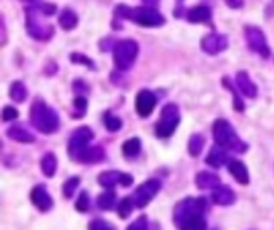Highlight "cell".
Returning <instances> with one entry per match:
<instances>
[{
    "instance_id": "44dd1931",
    "label": "cell",
    "mask_w": 274,
    "mask_h": 230,
    "mask_svg": "<svg viewBox=\"0 0 274 230\" xmlns=\"http://www.w3.org/2000/svg\"><path fill=\"white\" fill-rule=\"evenodd\" d=\"M58 22L64 31H73V29H76V26L79 24V16H77V13L74 10L63 8L61 13H59V16H58Z\"/></svg>"
},
{
    "instance_id": "d6986e66",
    "label": "cell",
    "mask_w": 274,
    "mask_h": 230,
    "mask_svg": "<svg viewBox=\"0 0 274 230\" xmlns=\"http://www.w3.org/2000/svg\"><path fill=\"white\" fill-rule=\"evenodd\" d=\"M186 18L189 22H212V10L206 5H197L186 11Z\"/></svg>"
},
{
    "instance_id": "83f0119b",
    "label": "cell",
    "mask_w": 274,
    "mask_h": 230,
    "mask_svg": "<svg viewBox=\"0 0 274 230\" xmlns=\"http://www.w3.org/2000/svg\"><path fill=\"white\" fill-rule=\"evenodd\" d=\"M10 98L13 99L15 103H22V101H25L28 98V90L25 87V83H22V82L11 83V87H10Z\"/></svg>"
},
{
    "instance_id": "60d3db41",
    "label": "cell",
    "mask_w": 274,
    "mask_h": 230,
    "mask_svg": "<svg viewBox=\"0 0 274 230\" xmlns=\"http://www.w3.org/2000/svg\"><path fill=\"white\" fill-rule=\"evenodd\" d=\"M2 45H5L7 43V31H5V19L2 18Z\"/></svg>"
},
{
    "instance_id": "4fadbf2b",
    "label": "cell",
    "mask_w": 274,
    "mask_h": 230,
    "mask_svg": "<svg viewBox=\"0 0 274 230\" xmlns=\"http://www.w3.org/2000/svg\"><path fill=\"white\" fill-rule=\"evenodd\" d=\"M157 104V98L154 96L152 91L149 90H141L136 94V99H135V109L140 117H149L152 114V111L156 109Z\"/></svg>"
},
{
    "instance_id": "7c38bea8",
    "label": "cell",
    "mask_w": 274,
    "mask_h": 230,
    "mask_svg": "<svg viewBox=\"0 0 274 230\" xmlns=\"http://www.w3.org/2000/svg\"><path fill=\"white\" fill-rule=\"evenodd\" d=\"M98 183H100V186H103L106 189H112L119 184L124 187H128L133 184V177H132V174L121 173V171H104L98 176Z\"/></svg>"
},
{
    "instance_id": "f1b7e54d",
    "label": "cell",
    "mask_w": 274,
    "mask_h": 230,
    "mask_svg": "<svg viewBox=\"0 0 274 230\" xmlns=\"http://www.w3.org/2000/svg\"><path fill=\"white\" fill-rule=\"evenodd\" d=\"M103 120H104V126L108 128V131H111V133H116V131H119L122 128V120L119 118L117 115L111 114L109 111L104 112Z\"/></svg>"
},
{
    "instance_id": "3957f363",
    "label": "cell",
    "mask_w": 274,
    "mask_h": 230,
    "mask_svg": "<svg viewBox=\"0 0 274 230\" xmlns=\"http://www.w3.org/2000/svg\"><path fill=\"white\" fill-rule=\"evenodd\" d=\"M45 18H49V16L45 15L42 5L31 7V8L26 10V29H28V34L32 39L40 40V42H47L55 35L53 24L47 22Z\"/></svg>"
},
{
    "instance_id": "9a60e30c",
    "label": "cell",
    "mask_w": 274,
    "mask_h": 230,
    "mask_svg": "<svg viewBox=\"0 0 274 230\" xmlns=\"http://www.w3.org/2000/svg\"><path fill=\"white\" fill-rule=\"evenodd\" d=\"M236 87L237 90H239V93L242 96H245V98H250L254 99L257 96V85L250 80L248 74L245 70H239L236 75Z\"/></svg>"
},
{
    "instance_id": "7a4b0ae2",
    "label": "cell",
    "mask_w": 274,
    "mask_h": 230,
    "mask_svg": "<svg viewBox=\"0 0 274 230\" xmlns=\"http://www.w3.org/2000/svg\"><path fill=\"white\" fill-rule=\"evenodd\" d=\"M31 123L43 135H52L59 128V115L43 99H35L31 106Z\"/></svg>"
},
{
    "instance_id": "603a6c76",
    "label": "cell",
    "mask_w": 274,
    "mask_h": 230,
    "mask_svg": "<svg viewBox=\"0 0 274 230\" xmlns=\"http://www.w3.org/2000/svg\"><path fill=\"white\" fill-rule=\"evenodd\" d=\"M104 160V149H101L100 146H93V147H87L83 150V154L79 157L80 163H98Z\"/></svg>"
},
{
    "instance_id": "4dcf8cb0",
    "label": "cell",
    "mask_w": 274,
    "mask_h": 230,
    "mask_svg": "<svg viewBox=\"0 0 274 230\" xmlns=\"http://www.w3.org/2000/svg\"><path fill=\"white\" fill-rule=\"evenodd\" d=\"M133 208H135L133 198L132 197H125L121 203L117 205V213H119V216L122 217V219H125V217H128L130 214H132Z\"/></svg>"
},
{
    "instance_id": "6da1fadb",
    "label": "cell",
    "mask_w": 274,
    "mask_h": 230,
    "mask_svg": "<svg viewBox=\"0 0 274 230\" xmlns=\"http://www.w3.org/2000/svg\"><path fill=\"white\" fill-rule=\"evenodd\" d=\"M116 18L130 19L143 28H161L165 24V18L154 7H125L119 5L114 10Z\"/></svg>"
},
{
    "instance_id": "52a82bcc",
    "label": "cell",
    "mask_w": 274,
    "mask_h": 230,
    "mask_svg": "<svg viewBox=\"0 0 274 230\" xmlns=\"http://www.w3.org/2000/svg\"><path fill=\"white\" fill-rule=\"evenodd\" d=\"M207 211V200L206 198H185L180 203H176L173 210V222L176 227H180L183 221L196 214H204Z\"/></svg>"
},
{
    "instance_id": "8992f818",
    "label": "cell",
    "mask_w": 274,
    "mask_h": 230,
    "mask_svg": "<svg viewBox=\"0 0 274 230\" xmlns=\"http://www.w3.org/2000/svg\"><path fill=\"white\" fill-rule=\"evenodd\" d=\"M178 123H180V109L173 103L165 104L161 112L159 122L154 126V131L159 138H169L175 133Z\"/></svg>"
},
{
    "instance_id": "836d02e7",
    "label": "cell",
    "mask_w": 274,
    "mask_h": 230,
    "mask_svg": "<svg viewBox=\"0 0 274 230\" xmlns=\"http://www.w3.org/2000/svg\"><path fill=\"white\" fill-rule=\"evenodd\" d=\"M74 107H76V112H74V118H82L85 115V111H87V99L83 98V96H77L74 99Z\"/></svg>"
},
{
    "instance_id": "ab89813d",
    "label": "cell",
    "mask_w": 274,
    "mask_h": 230,
    "mask_svg": "<svg viewBox=\"0 0 274 230\" xmlns=\"http://www.w3.org/2000/svg\"><path fill=\"white\" fill-rule=\"evenodd\" d=\"M224 4L230 8H241L244 5V0H224Z\"/></svg>"
},
{
    "instance_id": "d6a6232c",
    "label": "cell",
    "mask_w": 274,
    "mask_h": 230,
    "mask_svg": "<svg viewBox=\"0 0 274 230\" xmlns=\"http://www.w3.org/2000/svg\"><path fill=\"white\" fill-rule=\"evenodd\" d=\"M69 58H71V61L76 63V64H82V66L92 69V70L97 69V66H95V63H93V59L87 58L85 55H82V53H73Z\"/></svg>"
},
{
    "instance_id": "9c48e42d",
    "label": "cell",
    "mask_w": 274,
    "mask_h": 230,
    "mask_svg": "<svg viewBox=\"0 0 274 230\" xmlns=\"http://www.w3.org/2000/svg\"><path fill=\"white\" fill-rule=\"evenodd\" d=\"M245 42L247 46L252 50L254 53L260 55L261 58H269L271 50L266 42V35L263 34L260 28L255 26H247L245 28Z\"/></svg>"
},
{
    "instance_id": "7bdbcfd3",
    "label": "cell",
    "mask_w": 274,
    "mask_h": 230,
    "mask_svg": "<svg viewBox=\"0 0 274 230\" xmlns=\"http://www.w3.org/2000/svg\"><path fill=\"white\" fill-rule=\"evenodd\" d=\"M22 2H34V0H22Z\"/></svg>"
},
{
    "instance_id": "2e32d148",
    "label": "cell",
    "mask_w": 274,
    "mask_h": 230,
    "mask_svg": "<svg viewBox=\"0 0 274 230\" xmlns=\"http://www.w3.org/2000/svg\"><path fill=\"white\" fill-rule=\"evenodd\" d=\"M212 200L218 207H231L236 201V193L228 186H218L212 192Z\"/></svg>"
},
{
    "instance_id": "e575fe53",
    "label": "cell",
    "mask_w": 274,
    "mask_h": 230,
    "mask_svg": "<svg viewBox=\"0 0 274 230\" xmlns=\"http://www.w3.org/2000/svg\"><path fill=\"white\" fill-rule=\"evenodd\" d=\"M76 210L80 213H87L90 210V198L85 190L80 192V197L77 198V203H76Z\"/></svg>"
},
{
    "instance_id": "30bf717a",
    "label": "cell",
    "mask_w": 274,
    "mask_h": 230,
    "mask_svg": "<svg viewBox=\"0 0 274 230\" xmlns=\"http://www.w3.org/2000/svg\"><path fill=\"white\" fill-rule=\"evenodd\" d=\"M162 183L159 179H148L146 183H143L133 193V203L135 208H145L149 205V201L157 195V192L161 190Z\"/></svg>"
},
{
    "instance_id": "e0dca14e",
    "label": "cell",
    "mask_w": 274,
    "mask_h": 230,
    "mask_svg": "<svg viewBox=\"0 0 274 230\" xmlns=\"http://www.w3.org/2000/svg\"><path fill=\"white\" fill-rule=\"evenodd\" d=\"M7 136L16 142H21V144H32L35 141V136L22 125H11L7 130Z\"/></svg>"
},
{
    "instance_id": "74e56055",
    "label": "cell",
    "mask_w": 274,
    "mask_h": 230,
    "mask_svg": "<svg viewBox=\"0 0 274 230\" xmlns=\"http://www.w3.org/2000/svg\"><path fill=\"white\" fill-rule=\"evenodd\" d=\"M148 227V222H146V216H141L138 221H135L132 225H130V228H146Z\"/></svg>"
},
{
    "instance_id": "ffe728a7",
    "label": "cell",
    "mask_w": 274,
    "mask_h": 230,
    "mask_svg": "<svg viewBox=\"0 0 274 230\" xmlns=\"http://www.w3.org/2000/svg\"><path fill=\"white\" fill-rule=\"evenodd\" d=\"M228 171L231 173V176L237 181L239 184L242 186H247L250 183V176H248V171L247 168L242 162L239 160H230L228 162Z\"/></svg>"
},
{
    "instance_id": "5bb4252c",
    "label": "cell",
    "mask_w": 274,
    "mask_h": 230,
    "mask_svg": "<svg viewBox=\"0 0 274 230\" xmlns=\"http://www.w3.org/2000/svg\"><path fill=\"white\" fill-rule=\"evenodd\" d=\"M31 201L35 208H37L39 211H50L53 208V198L50 197L49 190H47V187L43 184H39L35 186L31 192Z\"/></svg>"
},
{
    "instance_id": "4316f807",
    "label": "cell",
    "mask_w": 274,
    "mask_h": 230,
    "mask_svg": "<svg viewBox=\"0 0 274 230\" xmlns=\"http://www.w3.org/2000/svg\"><path fill=\"white\" fill-rule=\"evenodd\" d=\"M116 192L112 190H108L101 193V195L98 197L97 203H98V208L103 210V211H109V210H114L116 208Z\"/></svg>"
},
{
    "instance_id": "f546056e",
    "label": "cell",
    "mask_w": 274,
    "mask_h": 230,
    "mask_svg": "<svg viewBox=\"0 0 274 230\" xmlns=\"http://www.w3.org/2000/svg\"><path fill=\"white\" fill-rule=\"evenodd\" d=\"M204 138L200 135H193L189 138V144H188V149H189V155L191 157H199V154L202 152V147H204Z\"/></svg>"
},
{
    "instance_id": "277c9868",
    "label": "cell",
    "mask_w": 274,
    "mask_h": 230,
    "mask_svg": "<svg viewBox=\"0 0 274 230\" xmlns=\"http://www.w3.org/2000/svg\"><path fill=\"white\" fill-rule=\"evenodd\" d=\"M213 139H215V142L223 149L236 152V154H244L248 149L247 144L237 136V133L234 131L231 123L228 120H223V118L217 120V122L213 123Z\"/></svg>"
},
{
    "instance_id": "b9f144b4",
    "label": "cell",
    "mask_w": 274,
    "mask_h": 230,
    "mask_svg": "<svg viewBox=\"0 0 274 230\" xmlns=\"http://www.w3.org/2000/svg\"><path fill=\"white\" fill-rule=\"evenodd\" d=\"M146 4V7H157L161 0H143Z\"/></svg>"
},
{
    "instance_id": "484cf974",
    "label": "cell",
    "mask_w": 274,
    "mask_h": 230,
    "mask_svg": "<svg viewBox=\"0 0 274 230\" xmlns=\"http://www.w3.org/2000/svg\"><path fill=\"white\" fill-rule=\"evenodd\" d=\"M206 227H207V221H206L204 214L191 216L180 224V228H186V230H200V228H206Z\"/></svg>"
},
{
    "instance_id": "5b68a950",
    "label": "cell",
    "mask_w": 274,
    "mask_h": 230,
    "mask_svg": "<svg viewBox=\"0 0 274 230\" xmlns=\"http://www.w3.org/2000/svg\"><path fill=\"white\" fill-rule=\"evenodd\" d=\"M114 52V64L119 70H128L136 61L140 46L135 40H121L112 48Z\"/></svg>"
},
{
    "instance_id": "ac0fdd59",
    "label": "cell",
    "mask_w": 274,
    "mask_h": 230,
    "mask_svg": "<svg viewBox=\"0 0 274 230\" xmlns=\"http://www.w3.org/2000/svg\"><path fill=\"white\" fill-rule=\"evenodd\" d=\"M231 159H230V155L228 152H226V149H223L221 146H217L215 147H212L209 155H207V159H206V163L210 165L212 168H221L223 165L228 163Z\"/></svg>"
},
{
    "instance_id": "cb8c5ba5",
    "label": "cell",
    "mask_w": 274,
    "mask_h": 230,
    "mask_svg": "<svg viewBox=\"0 0 274 230\" xmlns=\"http://www.w3.org/2000/svg\"><path fill=\"white\" fill-rule=\"evenodd\" d=\"M56 168H58V160H56L55 154H52V152L45 154V155L42 157V160H40V169H42V173H43L47 177H52V176H55V173H56Z\"/></svg>"
},
{
    "instance_id": "ba28073f",
    "label": "cell",
    "mask_w": 274,
    "mask_h": 230,
    "mask_svg": "<svg viewBox=\"0 0 274 230\" xmlns=\"http://www.w3.org/2000/svg\"><path fill=\"white\" fill-rule=\"evenodd\" d=\"M93 136H95V133L88 126L77 128L73 135H71L69 144H67V154H69L71 159L77 162L79 157L83 154V150L88 147V144L93 139Z\"/></svg>"
},
{
    "instance_id": "7402d4cb",
    "label": "cell",
    "mask_w": 274,
    "mask_h": 230,
    "mask_svg": "<svg viewBox=\"0 0 274 230\" xmlns=\"http://www.w3.org/2000/svg\"><path fill=\"white\" fill-rule=\"evenodd\" d=\"M196 186L202 190L215 189V187L220 186V177L213 173H209V171H200L196 176Z\"/></svg>"
},
{
    "instance_id": "d4e9b609",
    "label": "cell",
    "mask_w": 274,
    "mask_h": 230,
    "mask_svg": "<svg viewBox=\"0 0 274 230\" xmlns=\"http://www.w3.org/2000/svg\"><path fill=\"white\" fill-rule=\"evenodd\" d=\"M140 152H141V141L138 138H132V139H128V141L124 142L122 154H124L125 159L133 160L140 155Z\"/></svg>"
},
{
    "instance_id": "8d00e7d4",
    "label": "cell",
    "mask_w": 274,
    "mask_h": 230,
    "mask_svg": "<svg viewBox=\"0 0 274 230\" xmlns=\"http://www.w3.org/2000/svg\"><path fill=\"white\" fill-rule=\"evenodd\" d=\"M18 117V111L13 106H5L4 107V120L5 122H10V120H15Z\"/></svg>"
},
{
    "instance_id": "d590c367",
    "label": "cell",
    "mask_w": 274,
    "mask_h": 230,
    "mask_svg": "<svg viewBox=\"0 0 274 230\" xmlns=\"http://www.w3.org/2000/svg\"><path fill=\"white\" fill-rule=\"evenodd\" d=\"M223 83L226 85V87H228V90H230L231 93H234V109H236V111H244L245 107H244V104H242V101H241L239 96L236 94V90H234L233 85L228 82V79H224V80H223Z\"/></svg>"
},
{
    "instance_id": "f35d334b",
    "label": "cell",
    "mask_w": 274,
    "mask_h": 230,
    "mask_svg": "<svg viewBox=\"0 0 274 230\" xmlns=\"http://www.w3.org/2000/svg\"><path fill=\"white\" fill-rule=\"evenodd\" d=\"M90 228H112V227H111V224H108V222L97 219V221L90 222Z\"/></svg>"
},
{
    "instance_id": "1f68e13d",
    "label": "cell",
    "mask_w": 274,
    "mask_h": 230,
    "mask_svg": "<svg viewBox=\"0 0 274 230\" xmlns=\"http://www.w3.org/2000/svg\"><path fill=\"white\" fill-rule=\"evenodd\" d=\"M80 184V177L79 176H73V177H69L66 183L63 184V195L66 198H71L76 193L77 187Z\"/></svg>"
},
{
    "instance_id": "8fae6325",
    "label": "cell",
    "mask_w": 274,
    "mask_h": 230,
    "mask_svg": "<svg viewBox=\"0 0 274 230\" xmlns=\"http://www.w3.org/2000/svg\"><path fill=\"white\" fill-rule=\"evenodd\" d=\"M200 48L207 55H218L228 48V37L218 32L207 34L206 37H202L200 40Z\"/></svg>"
}]
</instances>
